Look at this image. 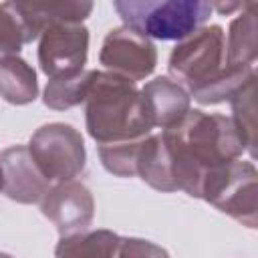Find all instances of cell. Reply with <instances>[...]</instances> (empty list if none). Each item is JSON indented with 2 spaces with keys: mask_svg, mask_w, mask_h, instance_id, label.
Returning a JSON list of instances; mask_svg holds the SVG:
<instances>
[{
  "mask_svg": "<svg viewBox=\"0 0 258 258\" xmlns=\"http://www.w3.org/2000/svg\"><path fill=\"white\" fill-rule=\"evenodd\" d=\"M161 135L169 151L175 187L191 198H200L210 171L240 159L248 151L246 139L232 117L200 109H189L179 123L161 131Z\"/></svg>",
  "mask_w": 258,
  "mask_h": 258,
  "instance_id": "6da1fadb",
  "label": "cell"
},
{
  "mask_svg": "<svg viewBox=\"0 0 258 258\" xmlns=\"http://www.w3.org/2000/svg\"><path fill=\"white\" fill-rule=\"evenodd\" d=\"M85 123L99 145L135 141L153 129L135 83L107 71L93 75L85 99Z\"/></svg>",
  "mask_w": 258,
  "mask_h": 258,
  "instance_id": "7a4b0ae2",
  "label": "cell"
},
{
  "mask_svg": "<svg viewBox=\"0 0 258 258\" xmlns=\"http://www.w3.org/2000/svg\"><path fill=\"white\" fill-rule=\"evenodd\" d=\"M113 6L127 28L157 40H183L212 14L204 0H117Z\"/></svg>",
  "mask_w": 258,
  "mask_h": 258,
  "instance_id": "3957f363",
  "label": "cell"
},
{
  "mask_svg": "<svg viewBox=\"0 0 258 258\" xmlns=\"http://www.w3.org/2000/svg\"><path fill=\"white\" fill-rule=\"evenodd\" d=\"M167 69L187 89V95L216 79L226 69V34L222 26H202L179 40L169 54Z\"/></svg>",
  "mask_w": 258,
  "mask_h": 258,
  "instance_id": "277c9868",
  "label": "cell"
},
{
  "mask_svg": "<svg viewBox=\"0 0 258 258\" xmlns=\"http://www.w3.org/2000/svg\"><path fill=\"white\" fill-rule=\"evenodd\" d=\"M258 171L252 161H230L210 171L202 183L200 198L232 216L248 228H256L258 212Z\"/></svg>",
  "mask_w": 258,
  "mask_h": 258,
  "instance_id": "5b68a950",
  "label": "cell"
},
{
  "mask_svg": "<svg viewBox=\"0 0 258 258\" xmlns=\"http://www.w3.org/2000/svg\"><path fill=\"white\" fill-rule=\"evenodd\" d=\"M28 151L48 181H73L87 163L83 135L67 123L38 127L30 137Z\"/></svg>",
  "mask_w": 258,
  "mask_h": 258,
  "instance_id": "8992f818",
  "label": "cell"
},
{
  "mask_svg": "<svg viewBox=\"0 0 258 258\" xmlns=\"http://www.w3.org/2000/svg\"><path fill=\"white\" fill-rule=\"evenodd\" d=\"M38 38V64L46 77L60 79L85 71L89 30L83 24L52 22Z\"/></svg>",
  "mask_w": 258,
  "mask_h": 258,
  "instance_id": "52a82bcc",
  "label": "cell"
},
{
  "mask_svg": "<svg viewBox=\"0 0 258 258\" xmlns=\"http://www.w3.org/2000/svg\"><path fill=\"white\" fill-rule=\"evenodd\" d=\"M99 62L107 69V73L135 83L147 79L155 71L157 50L149 38L121 26L107 32L99 52Z\"/></svg>",
  "mask_w": 258,
  "mask_h": 258,
  "instance_id": "ba28073f",
  "label": "cell"
},
{
  "mask_svg": "<svg viewBox=\"0 0 258 258\" xmlns=\"http://www.w3.org/2000/svg\"><path fill=\"white\" fill-rule=\"evenodd\" d=\"M40 212L62 236L87 232L95 216V200L87 185L79 181H60L40 200Z\"/></svg>",
  "mask_w": 258,
  "mask_h": 258,
  "instance_id": "9c48e42d",
  "label": "cell"
},
{
  "mask_svg": "<svg viewBox=\"0 0 258 258\" xmlns=\"http://www.w3.org/2000/svg\"><path fill=\"white\" fill-rule=\"evenodd\" d=\"M2 191L18 204H36L50 189L26 145H12L0 153Z\"/></svg>",
  "mask_w": 258,
  "mask_h": 258,
  "instance_id": "30bf717a",
  "label": "cell"
},
{
  "mask_svg": "<svg viewBox=\"0 0 258 258\" xmlns=\"http://www.w3.org/2000/svg\"><path fill=\"white\" fill-rule=\"evenodd\" d=\"M141 99L151 127H161L165 131L189 113L191 97L169 77H155L141 89Z\"/></svg>",
  "mask_w": 258,
  "mask_h": 258,
  "instance_id": "8fae6325",
  "label": "cell"
},
{
  "mask_svg": "<svg viewBox=\"0 0 258 258\" xmlns=\"http://www.w3.org/2000/svg\"><path fill=\"white\" fill-rule=\"evenodd\" d=\"M22 18L26 22L28 34L36 40L42 30L52 22H73L83 24L91 14L93 2H16Z\"/></svg>",
  "mask_w": 258,
  "mask_h": 258,
  "instance_id": "7c38bea8",
  "label": "cell"
},
{
  "mask_svg": "<svg viewBox=\"0 0 258 258\" xmlns=\"http://www.w3.org/2000/svg\"><path fill=\"white\" fill-rule=\"evenodd\" d=\"M137 175L157 191H177L171 173L169 151L161 133H151L143 139L137 159Z\"/></svg>",
  "mask_w": 258,
  "mask_h": 258,
  "instance_id": "4fadbf2b",
  "label": "cell"
},
{
  "mask_svg": "<svg viewBox=\"0 0 258 258\" xmlns=\"http://www.w3.org/2000/svg\"><path fill=\"white\" fill-rule=\"evenodd\" d=\"M38 95L34 69L20 56L0 58V97L10 105H28Z\"/></svg>",
  "mask_w": 258,
  "mask_h": 258,
  "instance_id": "5bb4252c",
  "label": "cell"
},
{
  "mask_svg": "<svg viewBox=\"0 0 258 258\" xmlns=\"http://www.w3.org/2000/svg\"><path fill=\"white\" fill-rule=\"evenodd\" d=\"M256 4L248 2L232 20L226 42V67H252L256 60Z\"/></svg>",
  "mask_w": 258,
  "mask_h": 258,
  "instance_id": "9a60e30c",
  "label": "cell"
},
{
  "mask_svg": "<svg viewBox=\"0 0 258 258\" xmlns=\"http://www.w3.org/2000/svg\"><path fill=\"white\" fill-rule=\"evenodd\" d=\"M121 236L111 230H93L62 236L54 248L56 258H117Z\"/></svg>",
  "mask_w": 258,
  "mask_h": 258,
  "instance_id": "2e32d148",
  "label": "cell"
},
{
  "mask_svg": "<svg viewBox=\"0 0 258 258\" xmlns=\"http://www.w3.org/2000/svg\"><path fill=\"white\" fill-rule=\"evenodd\" d=\"M95 71H81L71 77H60V79H50L44 89V105L54 111H67L71 107H77L85 103L87 91L91 87Z\"/></svg>",
  "mask_w": 258,
  "mask_h": 258,
  "instance_id": "e0dca14e",
  "label": "cell"
},
{
  "mask_svg": "<svg viewBox=\"0 0 258 258\" xmlns=\"http://www.w3.org/2000/svg\"><path fill=\"white\" fill-rule=\"evenodd\" d=\"M254 77H256L254 67H226L208 85H204L198 91L189 93V97H194L202 105L226 103V101H232V97Z\"/></svg>",
  "mask_w": 258,
  "mask_h": 258,
  "instance_id": "ac0fdd59",
  "label": "cell"
},
{
  "mask_svg": "<svg viewBox=\"0 0 258 258\" xmlns=\"http://www.w3.org/2000/svg\"><path fill=\"white\" fill-rule=\"evenodd\" d=\"M32 42L22 12L16 2L0 4V58L2 56H18L22 46Z\"/></svg>",
  "mask_w": 258,
  "mask_h": 258,
  "instance_id": "d6986e66",
  "label": "cell"
},
{
  "mask_svg": "<svg viewBox=\"0 0 258 258\" xmlns=\"http://www.w3.org/2000/svg\"><path fill=\"white\" fill-rule=\"evenodd\" d=\"M254 87L256 77L250 79L234 97H232V121L236 123L238 131L244 135L248 153L256 155V101H254Z\"/></svg>",
  "mask_w": 258,
  "mask_h": 258,
  "instance_id": "ffe728a7",
  "label": "cell"
},
{
  "mask_svg": "<svg viewBox=\"0 0 258 258\" xmlns=\"http://www.w3.org/2000/svg\"><path fill=\"white\" fill-rule=\"evenodd\" d=\"M145 137L135 139V141H123V143H109V145H99V157L103 167L119 177H133L137 175V159H139V149Z\"/></svg>",
  "mask_w": 258,
  "mask_h": 258,
  "instance_id": "44dd1931",
  "label": "cell"
},
{
  "mask_svg": "<svg viewBox=\"0 0 258 258\" xmlns=\"http://www.w3.org/2000/svg\"><path fill=\"white\" fill-rule=\"evenodd\" d=\"M117 258H169L167 250L143 238H121Z\"/></svg>",
  "mask_w": 258,
  "mask_h": 258,
  "instance_id": "7402d4cb",
  "label": "cell"
},
{
  "mask_svg": "<svg viewBox=\"0 0 258 258\" xmlns=\"http://www.w3.org/2000/svg\"><path fill=\"white\" fill-rule=\"evenodd\" d=\"M214 8H216L220 14H230L232 10H238V8L242 10V8H244V4H240V2H230V4H212V10H214Z\"/></svg>",
  "mask_w": 258,
  "mask_h": 258,
  "instance_id": "603a6c76",
  "label": "cell"
},
{
  "mask_svg": "<svg viewBox=\"0 0 258 258\" xmlns=\"http://www.w3.org/2000/svg\"><path fill=\"white\" fill-rule=\"evenodd\" d=\"M0 258H12L10 254H4V252H0Z\"/></svg>",
  "mask_w": 258,
  "mask_h": 258,
  "instance_id": "cb8c5ba5",
  "label": "cell"
},
{
  "mask_svg": "<svg viewBox=\"0 0 258 258\" xmlns=\"http://www.w3.org/2000/svg\"><path fill=\"white\" fill-rule=\"evenodd\" d=\"M0 191H2V171H0Z\"/></svg>",
  "mask_w": 258,
  "mask_h": 258,
  "instance_id": "d4e9b609",
  "label": "cell"
}]
</instances>
